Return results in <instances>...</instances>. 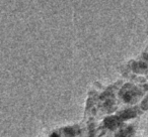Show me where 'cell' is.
<instances>
[{
  "label": "cell",
  "instance_id": "cell-1",
  "mask_svg": "<svg viewBox=\"0 0 148 137\" xmlns=\"http://www.w3.org/2000/svg\"><path fill=\"white\" fill-rule=\"evenodd\" d=\"M51 137H58V135H57V134H53Z\"/></svg>",
  "mask_w": 148,
  "mask_h": 137
}]
</instances>
